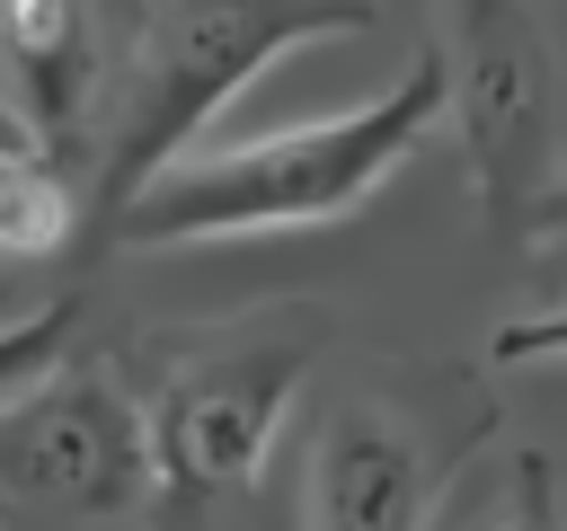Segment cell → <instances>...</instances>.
<instances>
[{"mask_svg": "<svg viewBox=\"0 0 567 531\" xmlns=\"http://www.w3.org/2000/svg\"><path fill=\"white\" fill-rule=\"evenodd\" d=\"M452 115V71L443 53H416L390 88L284 124V133H239L213 150L168 159L97 239L106 248H186V239H266V230H310L363 212Z\"/></svg>", "mask_w": 567, "mask_h": 531, "instance_id": "obj_1", "label": "cell"}, {"mask_svg": "<svg viewBox=\"0 0 567 531\" xmlns=\"http://www.w3.org/2000/svg\"><path fill=\"white\" fill-rule=\"evenodd\" d=\"M372 0H97L106 80H97V159L89 212L97 230L204 142V124L292 44L372 27Z\"/></svg>", "mask_w": 567, "mask_h": 531, "instance_id": "obj_2", "label": "cell"}, {"mask_svg": "<svg viewBox=\"0 0 567 531\" xmlns=\"http://www.w3.org/2000/svg\"><path fill=\"white\" fill-rule=\"evenodd\" d=\"M443 71L478 212L505 248L567 239V71L540 0H443Z\"/></svg>", "mask_w": 567, "mask_h": 531, "instance_id": "obj_3", "label": "cell"}, {"mask_svg": "<svg viewBox=\"0 0 567 531\" xmlns=\"http://www.w3.org/2000/svg\"><path fill=\"white\" fill-rule=\"evenodd\" d=\"M151 496V416L115 372L62 354L0 398V531H106Z\"/></svg>", "mask_w": 567, "mask_h": 531, "instance_id": "obj_4", "label": "cell"}, {"mask_svg": "<svg viewBox=\"0 0 567 531\" xmlns=\"http://www.w3.org/2000/svg\"><path fill=\"white\" fill-rule=\"evenodd\" d=\"M310 354H319V319L310 310L239 319V327L168 345V372H159V389L142 407L151 416V451H159V496H177V504L239 496L266 469Z\"/></svg>", "mask_w": 567, "mask_h": 531, "instance_id": "obj_5", "label": "cell"}, {"mask_svg": "<svg viewBox=\"0 0 567 531\" xmlns=\"http://www.w3.org/2000/svg\"><path fill=\"white\" fill-rule=\"evenodd\" d=\"M496 434L487 398H443L434 381L408 389H346L310 442V531H425L443 487Z\"/></svg>", "mask_w": 567, "mask_h": 531, "instance_id": "obj_6", "label": "cell"}, {"mask_svg": "<svg viewBox=\"0 0 567 531\" xmlns=\"http://www.w3.org/2000/svg\"><path fill=\"white\" fill-rule=\"evenodd\" d=\"M97 80H106L97 0H0V88L44 133V150L89 133Z\"/></svg>", "mask_w": 567, "mask_h": 531, "instance_id": "obj_7", "label": "cell"}, {"mask_svg": "<svg viewBox=\"0 0 567 531\" xmlns=\"http://www.w3.org/2000/svg\"><path fill=\"white\" fill-rule=\"evenodd\" d=\"M71 221H80V204H71L53 150L0 159V257H53L71 239Z\"/></svg>", "mask_w": 567, "mask_h": 531, "instance_id": "obj_8", "label": "cell"}, {"mask_svg": "<svg viewBox=\"0 0 567 531\" xmlns=\"http://www.w3.org/2000/svg\"><path fill=\"white\" fill-rule=\"evenodd\" d=\"M71 319H80V301H44L35 319H9V327H0V398H9L18 381H35L44 363L71 354Z\"/></svg>", "mask_w": 567, "mask_h": 531, "instance_id": "obj_9", "label": "cell"}, {"mask_svg": "<svg viewBox=\"0 0 567 531\" xmlns=\"http://www.w3.org/2000/svg\"><path fill=\"white\" fill-rule=\"evenodd\" d=\"M487 531H567V522H558V469H549L540 451L514 460V487H505V504H496Z\"/></svg>", "mask_w": 567, "mask_h": 531, "instance_id": "obj_10", "label": "cell"}, {"mask_svg": "<svg viewBox=\"0 0 567 531\" xmlns=\"http://www.w3.org/2000/svg\"><path fill=\"white\" fill-rule=\"evenodd\" d=\"M487 354H496V363H567V301L505 319V327L487 336Z\"/></svg>", "mask_w": 567, "mask_h": 531, "instance_id": "obj_11", "label": "cell"}, {"mask_svg": "<svg viewBox=\"0 0 567 531\" xmlns=\"http://www.w3.org/2000/svg\"><path fill=\"white\" fill-rule=\"evenodd\" d=\"M18 150H44V133H35V124L18 115V97L0 88V159H18Z\"/></svg>", "mask_w": 567, "mask_h": 531, "instance_id": "obj_12", "label": "cell"}]
</instances>
